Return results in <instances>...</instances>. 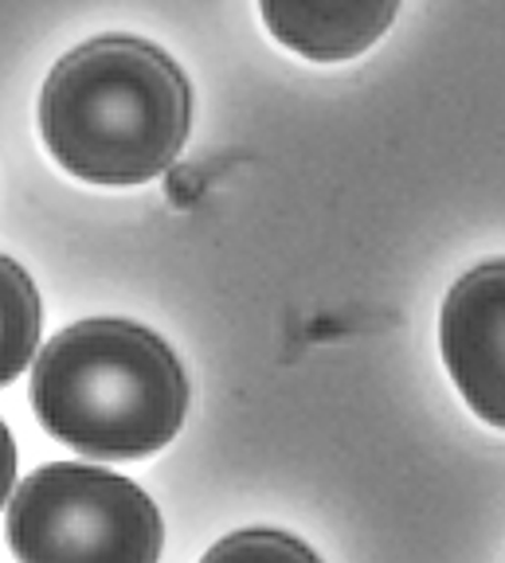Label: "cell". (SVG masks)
Masks as SVG:
<instances>
[{
  "label": "cell",
  "mask_w": 505,
  "mask_h": 563,
  "mask_svg": "<svg viewBox=\"0 0 505 563\" xmlns=\"http://www.w3.org/2000/svg\"><path fill=\"white\" fill-rule=\"evenodd\" d=\"M9 544L20 563H157L165 528L130 477L52 462L9 501Z\"/></svg>",
  "instance_id": "3957f363"
},
{
  "label": "cell",
  "mask_w": 505,
  "mask_h": 563,
  "mask_svg": "<svg viewBox=\"0 0 505 563\" xmlns=\"http://www.w3.org/2000/svg\"><path fill=\"white\" fill-rule=\"evenodd\" d=\"M200 563H321L301 540L271 528H248V532H231L228 540L212 548Z\"/></svg>",
  "instance_id": "52a82bcc"
},
{
  "label": "cell",
  "mask_w": 505,
  "mask_h": 563,
  "mask_svg": "<svg viewBox=\"0 0 505 563\" xmlns=\"http://www.w3.org/2000/svg\"><path fill=\"white\" fill-rule=\"evenodd\" d=\"M278 44L314 63H345L381 40L399 0H259Z\"/></svg>",
  "instance_id": "5b68a950"
},
{
  "label": "cell",
  "mask_w": 505,
  "mask_h": 563,
  "mask_svg": "<svg viewBox=\"0 0 505 563\" xmlns=\"http://www.w3.org/2000/svg\"><path fill=\"white\" fill-rule=\"evenodd\" d=\"M193 125V90L161 47L102 35L47 75L40 133L55 165L87 185L133 188L180 157Z\"/></svg>",
  "instance_id": "6da1fadb"
},
{
  "label": "cell",
  "mask_w": 505,
  "mask_h": 563,
  "mask_svg": "<svg viewBox=\"0 0 505 563\" xmlns=\"http://www.w3.org/2000/svg\"><path fill=\"white\" fill-rule=\"evenodd\" d=\"M40 294L20 263L0 255V387H9L40 349Z\"/></svg>",
  "instance_id": "8992f818"
},
{
  "label": "cell",
  "mask_w": 505,
  "mask_h": 563,
  "mask_svg": "<svg viewBox=\"0 0 505 563\" xmlns=\"http://www.w3.org/2000/svg\"><path fill=\"white\" fill-rule=\"evenodd\" d=\"M12 485H17V442H12L9 427L0 422V505L12 497Z\"/></svg>",
  "instance_id": "ba28073f"
},
{
  "label": "cell",
  "mask_w": 505,
  "mask_h": 563,
  "mask_svg": "<svg viewBox=\"0 0 505 563\" xmlns=\"http://www.w3.org/2000/svg\"><path fill=\"white\" fill-rule=\"evenodd\" d=\"M44 431L87 457H150L177 439L188 379L165 341L133 321H83L44 344L32 372Z\"/></svg>",
  "instance_id": "7a4b0ae2"
},
{
  "label": "cell",
  "mask_w": 505,
  "mask_h": 563,
  "mask_svg": "<svg viewBox=\"0 0 505 563\" xmlns=\"http://www.w3.org/2000/svg\"><path fill=\"white\" fill-rule=\"evenodd\" d=\"M439 344L470 411L505 431V258L454 282L439 317Z\"/></svg>",
  "instance_id": "277c9868"
}]
</instances>
